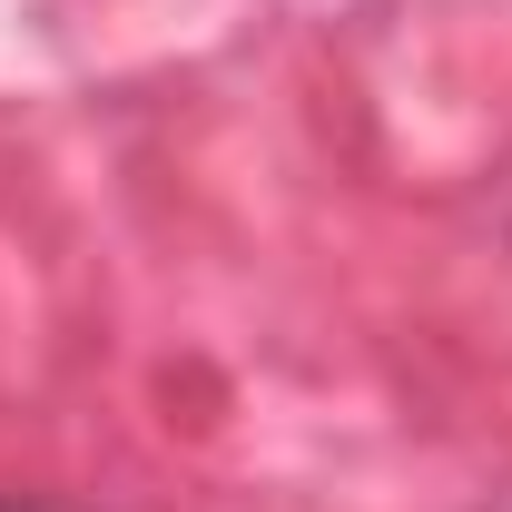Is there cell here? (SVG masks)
Wrapping results in <instances>:
<instances>
[{"mask_svg": "<svg viewBox=\"0 0 512 512\" xmlns=\"http://www.w3.org/2000/svg\"><path fill=\"white\" fill-rule=\"evenodd\" d=\"M0 512H60V503H0Z\"/></svg>", "mask_w": 512, "mask_h": 512, "instance_id": "cell-1", "label": "cell"}]
</instances>
